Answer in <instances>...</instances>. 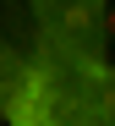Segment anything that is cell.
Masks as SVG:
<instances>
[{
	"label": "cell",
	"instance_id": "cell-1",
	"mask_svg": "<svg viewBox=\"0 0 115 126\" xmlns=\"http://www.w3.org/2000/svg\"><path fill=\"white\" fill-rule=\"evenodd\" d=\"M0 126H115V60H6Z\"/></svg>",
	"mask_w": 115,
	"mask_h": 126
},
{
	"label": "cell",
	"instance_id": "cell-2",
	"mask_svg": "<svg viewBox=\"0 0 115 126\" xmlns=\"http://www.w3.org/2000/svg\"><path fill=\"white\" fill-rule=\"evenodd\" d=\"M104 49L115 55V0H110V11H104Z\"/></svg>",
	"mask_w": 115,
	"mask_h": 126
}]
</instances>
